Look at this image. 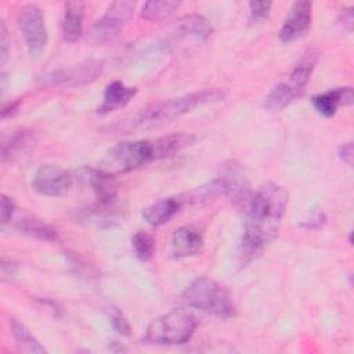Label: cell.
Wrapping results in <instances>:
<instances>
[{"label":"cell","instance_id":"obj_1","mask_svg":"<svg viewBox=\"0 0 354 354\" xmlns=\"http://www.w3.org/2000/svg\"><path fill=\"white\" fill-rule=\"evenodd\" d=\"M289 201L285 187L268 181L250 194L236 206L245 218L241 239V257L243 263L256 259L264 246L278 234Z\"/></svg>","mask_w":354,"mask_h":354},{"label":"cell","instance_id":"obj_2","mask_svg":"<svg viewBox=\"0 0 354 354\" xmlns=\"http://www.w3.org/2000/svg\"><path fill=\"white\" fill-rule=\"evenodd\" d=\"M224 98V93L218 88H206L199 91H192L180 97L163 100L151 104L142 109L130 113L115 123H112L108 130L112 133L127 134L138 130H149L155 127L165 126L196 108L218 102Z\"/></svg>","mask_w":354,"mask_h":354},{"label":"cell","instance_id":"obj_3","mask_svg":"<svg viewBox=\"0 0 354 354\" xmlns=\"http://www.w3.org/2000/svg\"><path fill=\"white\" fill-rule=\"evenodd\" d=\"M195 137L187 133H174L155 140H134L119 142L109 149L106 165L116 173H127L153 160L171 158L191 145Z\"/></svg>","mask_w":354,"mask_h":354},{"label":"cell","instance_id":"obj_4","mask_svg":"<svg viewBox=\"0 0 354 354\" xmlns=\"http://www.w3.org/2000/svg\"><path fill=\"white\" fill-rule=\"evenodd\" d=\"M318 57L319 53L315 48L306 50L299 61L295 64L288 79L277 84L264 98V108L271 112H278L288 106L296 98L301 97L317 65Z\"/></svg>","mask_w":354,"mask_h":354},{"label":"cell","instance_id":"obj_5","mask_svg":"<svg viewBox=\"0 0 354 354\" xmlns=\"http://www.w3.org/2000/svg\"><path fill=\"white\" fill-rule=\"evenodd\" d=\"M198 326L196 318L183 310H171L155 318L147 328L142 342L153 346H176L187 343Z\"/></svg>","mask_w":354,"mask_h":354},{"label":"cell","instance_id":"obj_6","mask_svg":"<svg viewBox=\"0 0 354 354\" xmlns=\"http://www.w3.org/2000/svg\"><path fill=\"white\" fill-rule=\"evenodd\" d=\"M185 304L218 318L234 314V306L228 290L209 277L194 279L181 293Z\"/></svg>","mask_w":354,"mask_h":354},{"label":"cell","instance_id":"obj_7","mask_svg":"<svg viewBox=\"0 0 354 354\" xmlns=\"http://www.w3.org/2000/svg\"><path fill=\"white\" fill-rule=\"evenodd\" d=\"M17 24L24 37L28 54L39 57L47 46V28L44 15L36 4H25L19 8Z\"/></svg>","mask_w":354,"mask_h":354},{"label":"cell","instance_id":"obj_8","mask_svg":"<svg viewBox=\"0 0 354 354\" xmlns=\"http://www.w3.org/2000/svg\"><path fill=\"white\" fill-rule=\"evenodd\" d=\"M134 1H113L104 15L97 19L91 28V39L95 43H104L115 37L130 21L134 12Z\"/></svg>","mask_w":354,"mask_h":354},{"label":"cell","instance_id":"obj_9","mask_svg":"<svg viewBox=\"0 0 354 354\" xmlns=\"http://www.w3.org/2000/svg\"><path fill=\"white\" fill-rule=\"evenodd\" d=\"M104 69V64L100 59H86L79 65L71 68H62L46 75V83L59 87H79L94 82Z\"/></svg>","mask_w":354,"mask_h":354},{"label":"cell","instance_id":"obj_10","mask_svg":"<svg viewBox=\"0 0 354 354\" xmlns=\"http://www.w3.org/2000/svg\"><path fill=\"white\" fill-rule=\"evenodd\" d=\"M73 185V176L57 165H41L32 180V187L46 196H62Z\"/></svg>","mask_w":354,"mask_h":354},{"label":"cell","instance_id":"obj_11","mask_svg":"<svg viewBox=\"0 0 354 354\" xmlns=\"http://www.w3.org/2000/svg\"><path fill=\"white\" fill-rule=\"evenodd\" d=\"M311 21L313 4L307 0L295 1L279 29V40L283 43H292L295 40H299L311 28Z\"/></svg>","mask_w":354,"mask_h":354},{"label":"cell","instance_id":"obj_12","mask_svg":"<svg viewBox=\"0 0 354 354\" xmlns=\"http://www.w3.org/2000/svg\"><path fill=\"white\" fill-rule=\"evenodd\" d=\"M82 180L88 184L97 198V201L106 206L116 201L118 198V183L112 173L98 169L83 167L77 171Z\"/></svg>","mask_w":354,"mask_h":354},{"label":"cell","instance_id":"obj_13","mask_svg":"<svg viewBox=\"0 0 354 354\" xmlns=\"http://www.w3.org/2000/svg\"><path fill=\"white\" fill-rule=\"evenodd\" d=\"M353 102L354 91L350 86L330 88L311 97V104L314 109L325 118H332L340 106H350L353 105Z\"/></svg>","mask_w":354,"mask_h":354},{"label":"cell","instance_id":"obj_14","mask_svg":"<svg viewBox=\"0 0 354 354\" xmlns=\"http://www.w3.org/2000/svg\"><path fill=\"white\" fill-rule=\"evenodd\" d=\"M36 144V136L32 130L17 129L1 138V162L15 160L29 153Z\"/></svg>","mask_w":354,"mask_h":354},{"label":"cell","instance_id":"obj_15","mask_svg":"<svg viewBox=\"0 0 354 354\" xmlns=\"http://www.w3.org/2000/svg\"><path fill=\"white\" fill-rule=\"evenodd\" d=\"M86 4L83 1H66L64 4V12L61 18L62 39L68 43H75L83 33Z\"/></svg>","mask_w":354,"mask_h":354},{"label":"cell","instance_id":"obj_16","mask_svg":"<svg viewBox=\"0 0 354 354\" xmlns=\"http://www.w3.org/2000/svg\"><path fill=\"white\" fill-rule=\"evenodd\" d=\"M203 246V238L194 227L183 225L173 232L171 256L176 259L195 256Z\"/></svg>","mask_w":354,"mask_h":354},{"label":"cell","instance_id":"obj_17","mask_svg":"<svg viewBox=\"0 0 354 354\" xmlns=\"http://www.w3.org/2000/svg\"><path fill=\"white\" fill-rule=\"evenodd\" d=\"M136 93H137L136 87L126 86L120 80H113L105 87L102 102L98 105L97 112L101 115H105L119 108H123L133 100Z\"/></svg>","mask_w":354,"mask_h":354},{"label":"cell","instance_id":"obj_18","mask_svg":"<svg viewBox=\"0 0 354 354\" xmlns=\"http://www.w3.org/2000/svg\"><path fill=\"white\" fill-rule=\"evenodd\" d=\"M180 207L181 201L178 198H163L147 206L142 210V217L149 225L159 227L169 223L180 210Z\"/></svg>","mask_w":354,"mask_h":354},{"label":"cell","instance_id":"obj_19","mask_svg":"<svg viewBox=\"0 0 354 354\" xmlns=\"http://www.w3.org/2000/svg\"><path fill=\"white\" fill-rule=\"evenodd\" d=\"M14 227L22 234L44 241V242H55L58 241V232L46 221L35 217V216H24L14 221Z\"/></svg>","mask_w":354,"mask_h":354},{"label":"cell","instance_id":"obj_20","mask_svg":"<svg viewBox=\"0 0 354 354\" xmlns=\"http://www.w3.org/2000/svg\"><path fill=\"white\" fill-rule=\"evenodd\" d=\"M176 28L181 35L191 36L199 40H206L213 32L210 22L199 14H189L181 17L176 24Z\"/></svg>","mask_w":354,"mask_h":354},{"label":"cell","instance_id":"obj_21","mask_svg":"<svg viewBox=\"0 0 354 354\" xmlns=\"http://www.w3.org/2000/svg\"><path fill=\"white\" fill-rule=\"evenodd\" d=\"M10 329H11V335L21 351H25L29 354H44L46 353V348L40 344V342L18 319L10 318Z\"/></svg>","mask_w":354,"mask_h":354},{"label":"cell","instance_id":"obj_22","mask_svg":"<svg viewBox=\"0 0 354 354\" xmlns=\"http://www.w3.org/2000/svg\"><path fill=\"white\" fill-rule=\"evenodd\" d=\"M224 195H228V184H227L225 177L221 176L218 178H214L201 187H196L191 192H188L187 199L192 203L201 205V203L212 201L217 196H224Z\"/></svg>","mask_w":354,"mask_h":354},{"label":"cell","instance_id":"obj_23","mask_svg":"<svg viewBox=\"0 0 354 354\" xmlns=\"http://www.w3.org/2000/svg\"><path fill=\"white\" fill-rule=\"evenodd\" d=\"M180 6V1L173 0H151L144 3L141 8V17L147 21H160L174 14Z\"/></svg>","mask_w":354,"mask_h":354},{"label":"cell","instance_id":"obj_24","mask_svg":"<svg viewBox=\"0 0 354 354\" xmlns=\"http://www.w3.org/2000/svg\"><path fill=\"white\" fill-rule=\"evenodd\" d=\"M131 246L137 259L141 261H148L155 253V238L149 232L138 230L131 236Z\"/></svg>","mask_w":354,"mask_h":354},{"label":"cell","instance_id":"obj_25","mask_svg":"<svg viewBox=\"0 0 354 354\" xmlns=\"http://www.w3.org/2000/svg\"><path fill=\"white\" fill-rule=\"evenodd\" d=\"M325 223H326L325 212L321 207L315 206V207H311L306 213V216L303 217L300 225L303 228H306V230H319V228L324 227Z\"/></svg>","mask_w":354,"mask_h":354},{"label":"cell","instance_id":"obj_26","mask_svg":"<svg viewBox=\"0 0 354 354\" xmlns=\"http://www.w3.org/2000/svg\"><path fill=\"white\" fill-rule=\"evenodd\" d=\"M109 322L112 325V328L120 333L122 336H130L131 333V326L127 321V318L123 315V313H120L118 308H113L111 311V315H109Z\"/></svg>","mask_w":354,"mask_h":354},{"label":"cell","instance_id":"obj_27","mask_svg":"<svg viewBox=\"0 0 354 354\" xmlns=\"http://www.w3.org/2000/svg\"><path fill=\"white\" fill-rule=\"evenodd\" d=\"M249 14L250 21H263L268 17L272 3L271 1H249Z\"/></svg>","mask_w":354,"mask_h":354},{"label":"cell","instance_id":"obj_28","mask_svg":"<svg viewBox=\"0 0 354 354\" xmlns=\"http://www.w3.org/2000/svg\"><path fill=\"white\" fill-rule=\"evenodd\" d=\"M14 210H15V203L14 201L7 196V195H1V224L6 225L11 221L12 218V214H14Z\"/></svg>","mask_w":354,"mask_h":354},{"label":"cell","instance_id":"obj_29","mask_svg":"<svg viewBox=\"0 0 354 354\" xmlns=\"http://www.w3.org/2000/svg\"><path fill=\"white\" fill-rule=\"evenodd\" d=\"M337 22L343 28V30L350 33L353 30V24H354V7L350 6V7L343 8L339 15Z\"/></svg>","mask_w":354,"mask_h":354},{"label":"cell","instance_id":"obj_30","mask_svg":"<svg viewBox=\"0 0 354 354\" xmlns=\"http://www.w3.org/2000/svg\"><path fill=\"white\" fill-rule=\"evenodd\" d=\"M8 35H7V28L4 21L0 24V62L4 65L8 58Z\"/></svg>","mask_w":354,"mask_h":354},{"label":"cell","instance_id":"obj_31","mask_svg":"<svg viewBox=\"0 0 354 354\" xmlns=\"http://www.w3.org/2000/svg\"><path fill=\"white\" fill-rule=\"evenodd\" d=\"M353 153H354V147H353V141L344 142L339 147V158L343 160V163H346L347 166L353 165Z\"/></svg>","mask_w":354,"mask_h":354},{"label":"cell","instance_id":"obj_32","mask_svg":"<svg viewBox=\"0 0 354 354\" xmlns=\"http://www.w3.org/2000/svg\"><path fill=\"white\" fill-rule=\"evenodd\" d=\"M10 266V261H6V259H3L1 261V277L3 279H7V278H12L14 274H15V270H17V266L12 263L11 267Z\"/></svg>","mask_w":354,"mask_h":354},{"label":"cell","instance_id":"obj_33","mask_svg":"<svg viewBox=\"0 0 354 354\" xmlns=\"http://www.w3.org/2000/svg\"><path fill=\"white\" fill-rule=\"evenodd\" d=\"M18 105H19V101H18V100L14 101V102H10L8 105H4L3 112H1V116H3V118H7L8 115H12V113L17 111Z\"/></svg>","mask_w":354,"mask_h":354}]
</instances>
